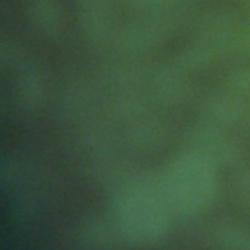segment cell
Here are the masks:
<instances>
[{
    "mask_svg": "<svg viewBox=\"0 0 250 250\" xmlns=\"http://www.w3.org/2000/svg\"><path fill=\"white\" fill-rule=\"evenodd\" d=\"M23 16L29 25L45 37L59 35L64 25V12L61 0H21Z\"/></svg>",
    "mask_w": 250,
    "mask_h": 250,
    "instance_id": "obj_1",
    "label": "cell"
},
{
    "mask_svg": "<svg viewBox=\"0 0 250 250\" xmlns=\"http://www.w3.org/2000/svg\"><path fill=\"white\" fill-rule=\"evenodd\" d=\"M119 12H152V14H178L195 16L199 0H115Z\"/></svg>",
    "mask_w": 250,
    "mask_h": 250,
    "instance_id": "obj_2",
    "label": "cell"
},
{
    "mask_svg": "<svg viewBox=\"0 0 250 250\" xmlns=\"http://www.w3.org/2000/svg\"><path fill=\"white\" fill-rule=\"evenodd\" d=\"M236 20V41L234 49L250 53V0H234L230 4Z\"/></svg>",
    "mask_w": 250,
    "mask_h": 250,
    "instance_id": "obj_3",
    "label": "cell"
}]
</instances>
